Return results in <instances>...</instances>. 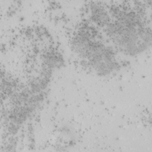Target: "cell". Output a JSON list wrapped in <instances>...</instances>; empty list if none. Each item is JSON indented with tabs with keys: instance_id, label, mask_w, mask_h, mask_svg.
I'll return each instance as SVG.
<instances>
[{
	"instance_id": "1",
	"label": "cell",
	"mask_w": 152,
	"mask_h": 152,
	"mask_svg": "<svg viewBox=\"0 0 152 152\" xmlns=\"http://www.w3.org/2000/svg\"><path fill=\"white\" fill-rule=\"evenodd\" d=\"M103 27L119 50L127 55H139L151 45L150 28L133 11L115 10Z\"/></svg>"
},
{
	"instance_id": "2",
	"label": "cell",
	"mask_w": 152,
	"mask_h": 152,
	"mask_svg": "<svg viewBox=\"0 0 152 152\" xmlns=\"http://www.w3.org/2000/svg\"><path fill=\"white\" fill-rule=\"evenodd\" d=\"M72 42L78 56L97 74L107 75L118 68V62L113 50L87 32L77 33Z\"/></svg>"
}]
</instances>
